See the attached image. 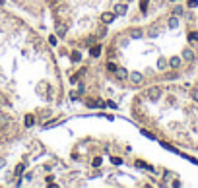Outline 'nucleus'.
<instances>
[{
	"mask_svg": "<svg viewBox=\"0 0 198 188\" xmlns=\"http://www.w3.org/2000/svg\"><path fill=\"white\" fill-rule=\"evenodd\" d=\"M148 97H150V101H157V99L161 97V87H157V85L150 87L148 89Z\"/></svg>",
	"mask_w": 198,
	"mask_h": 188,
	"instance_id": "nucleus-1",
	"label": "nucleus"
},
{
	"mask_svg": "<svg viewBox=\"0 0 198 188\" xmlns=\"http://www.w3.org/2000/svg\"><path fill=\"white\" fill-rule=\"evenodd\" d=\"M115 18H117L115 12H103V14H101V21H103V24H113Z\"/></svg>",
	"mask_w": 198,
	"mask_h": 188,
	"instance_id": "nucleus-2",
	"label": "nucleus"
},
{
	"mask_svg": "<svg viewBox=\"0 0 198 188\" xmlns=\"http://www.w3.org/2000/svg\"><path fill=\"white\" fill-rule=\"evenodd\" d=\"M128 76H130V81H132L134 85H140V84L144 81V76L140 74V72H130Z\"/></svg>",
	"mask_w": 198,
	"mask_h": 188,
	"instance_id": "nucleus-3",
	"label": "nucleus"
},
{
	"mask_svg": "<svg viewBox=\"0 0 198 188\" xmlns=\"http://www.w3.org/2000/svg\"><path fill=\"white\" fill-rule=\"evenodd\" d=\"M183 60L184 62H192L194 60V52L190 51V49H184L183 51Z\"/></svg>",
	"mask_w": 198,
	"mask_h": 188,
	"instance_id": "nucleus-4",
	"label": "nucleus"
},
{
	"mask_svg": "<svg viewBox=\"0 0 198 188\" xmlns=\"http://www.w3.org/2000/svg\"><path fill=\"white\" fill-rule=\"evenodd\" d=\"M115 76L119 78V80H126V78H128V72H126L125 68H117V70H115Z\"/></svg>",
	"mask_w": 198,
	"mask_h": 188,
	"instance_id": "nucleus-5",
	"label": "nucleus"
},
{
	"mask_svg": "<svg viewBox=\"0 0 198 188\" xmlns=\"http://www.w3.org/2000/svg\"><path fill=\"white\" fill-rule=\"evenodd\" d=\"M167 25H169L171 29H177V27H179V18H177V16L173 14V16L169 18V21H167Z\"/></svg>",
	"mask_w": 198,
	"mask_h": 188,
	"instance_id": "nucleus-6",
	"label": "nucleus"
},
{
	"mask_svg": "<svg viewBox=\"0 0 198 188\" xmlns=\"http://www.w3.org/2000/svg\"><path fill=\"white\" fill-rule=\"evenodd\" d=\"M115 14L117 16H125L126 14V4H122V2H120V4H117L115 6Z\"/></svg>",
	"mask_w": 198,
	"mask_h": 188,
	"instance_id": "nucleus-7",
	"label": "nucleus"
},
{
	"mask_svg": "<svg viewBox=\"0 0 198 188\" xmlns=\"http://www.w3.org/2000/svg\"><path fill=\"white\" fill-rule=\"evenodd\" d=\"M181 62H183V60H181L179 56H171V58H169V66H171V68H175V70L181 66Z\"/></svg>",
	"mask_w": 198,
	"mask_h": 188,
	"instance_id": "nucleus-8",
	"label": "nucleus"
},
{
	"mask_svg": "<svg viewBox=\"0 0 198 188\" xmlns=\"http://www.w3.org/2000/svg\"><path fill=\"white\" fill-rule=\"evenodd\" d=\"M128 35H130L132 39H142V35H144V33H142V29H130V31H128Z\"/></svg>",
	"mask_w": 198,
	"mask_h": 188,
	"instance_id": "nucleus-9",
	"label": "nucleus"
},
{
	"mask_svg": "<svg viewBox=\"0 0 198 188\" xmlns=\"http://www.w3.org/2000/svg\"><path fill=\"white\" fill-rule=\"evenodd\" d=\"M99 52H101V45H95V47H91L89 54H91L93 58H97V56H99Z\"/></svg>",
	"mask_w": 198,
	"mask_h": 188,
	"instance_id": "nucleus-10",
	"label": "nucleus"
},
{
	"mask_svg": "<svg viewBox=\"0 0 198 188\" xmlns=\"http://www.w3.org/2000/svg\"><path fill=\"white\" fill-rule=\"evenodd\" d=\"M89 109H97V107H105V103H99V101H88Z\"/></svg>",
	"mask_w": 198,
	"mask_h": 188,
	"instance_id": "nucleus-11",
	"label": "nucleus"
},
{
	"mask_svg": "<svg viewBox=\"0 0 198 188\" xmlns=\"http://www.w3.org/2000/svg\"><path fill=\"white\" fill-rule=\"evenodd\" d=\"M33 124H35V118H33L31 114H27V117H25V126H27V128H31Z\"/></svg>",
	"mask_w": 198,
	"mask_h": 188,
	"instance_id": "nucleus-12",
	"label": "nucleus"
},
{
	"mask_svg": "<svg viewBox=\"0 0 198 188\" xmlns=\"http://www.w3.org/2000/svg\"><path fill=\"white\" fill-rule=\"evenodd\" d=\"M10 124V118L6 114H0V126H8Z\"/></svg>",
	"mask_w": 198,
	"mask_h": 188,
	"instance_id": "nucleus-13",
	"label": "nucleus"
},
{
	"mask_svg": "<svg viewBox=\"0 0 198 188\" xmlns=\"http://www.w3.org/2000/svg\"><path fill=\"white\" fill-rule=\"evenodd\" d=\"M189 41H190V43H196V41H198V33H196V31H190V33H189Z\"/></svg>",
	"mask_w": 198,
	"mask_h": 188,
	"instance_id": "nucleus-14",
	"label": "nucleus"
},
{
	"mask_svg": "<svg viewBox=\"0 0 198 188\" xmlns=\"http://www.w3.org/2000/svg\"><path fill=\"white\" fill-rule=\"evenodd\" d=\"M167 64H169V62H167L165 58H159V60H157V68H159V70H163Z\"/></svg>",
	"mask_w": 198,
	"mask_h": 188,
	"instance_id": "nucleus-15",
	"label": "nucleus"
},
{
	"mask_svg": "<svg viewBox=\"0 0 198 188\" xmlns=\"http://www.w3.org/2000/svg\"><path fill=\"white\" fill-rule=\"evenodd\" d=\"M107 70L115 74V70H117V64H115V62H107Z\"/></svg>",
	"mask_w": 198,
	"mask_h": 188,
	"instance_id": "nucleus-16",
	"label": "nucleus"
},
{
	"mask_svg": "<svg viewBox=\"0 0 198 188\" xmlns=\"http://www.w3.org/2000/svg\"><path fill=\"white\" fill-rule=\"evenodd\" d=\"M148 4H150V0H140V8H142V12L148 10Z\"/></svg>",
	"mask_w": 198,
	"mask_h": 188,
	"instance_id": "nucleus-17",
	"label": "nucleus"
},
{
	"mask_svg": "<svg viewBox=\"0 0 198 188\" xmlns=\"http://www.w3.org/2000/svg\"><path fill=\"white\" fill-rule=\"evenodd\" d=\"M72 60H74V62H80V60H82V54H80L78 51H76V52H72Z\"/></svg>",
	"mask_w": 198,
	"mask_h": 188,
	"instance_id": "nucleus-18",
	"label": "nucleus"
},
{
	"mask_svg": "<svg viewBox=\"0 0 198 188\" xmlns=\"http://www.w3.org/2000/svg\"><path fill=\"white\" fill-rule=\"evenodd\" d=\"M56 33H58V35H64V33H66V25H64V24H62V25H58Z\"/></svg>",
	"mask_w": 198,
	"mask_h": 188,
	"instance_id": "nucleus-19",
	"label": "nucleus"
},
{
	"mask_svg": "<svg viewBox=\"0 0 198 188\" xmlns=\"http://www.w3.org/2000/svg\"><path fill=\"white\" fill-rule=\"evenodd\" d=\"M49 43H51L53 47H56V43H58V39H56V35H51V37H49Z\"/></svg>",
	"mask_w": 198,
	"mask_h": 188,
	"instance_id": "nucleus-20",
	"label": "nucleus"
},
{
	"mask_svg": "<svg viewBox=\"0 0 198 188\" xmlns=\"http://www.w3.org/2000/svg\"><path fill=\"white\" fill-rule=\"evenodd\" d=\"M183 12H184V10L181 8V6H177V8H173V14H175V16H181V14H183Z\"/></svg>",
	"mask_w": 198,
	"mask_h": 188,
	"instance_id": "nucleus-21",
	"label": "nucleus"
},
{
	"mask_svg": "<svg viewBox=\"0 0 198 188\" xmlns=\"http://www.w3.org/2000/svg\"><path fill=\"white\" fill-rule=\"evenodd\" d=\"M140 132H142V134H144L146 138H150V140H156V136H153V134H150L148 130H140Z\"/></svg>",
	"mask_w": 198,
	"mask_h": 188,
	"instance_id": "nucleus-22",
	"label": "nucleus"
},
{
	"mask_svg": "<svg viewBox=\"0 0 198 188\" xmlns=\"http://www.w3.org/2000/svg\"><path fill=\"white\" fill-rule=\"evenodd\" d=\"M23 169H25V165H23V163H22V165H18V167H16V174H22V173H23Z\"/></svg>",
	"mask_w": 198,
	"mask_h": 188,
	"instance_id": "nucleus-23",
	"label": "nucleus"
},
{
	"mask_svg": "<svg viewBox=\"0 0 198 188\" xmlns=\"http://www.w3.org/2000/svg\"><path fill=\"white\" fill-rule=\"evenodd\" d=\"M157 35H159V31H157L156 27H152V29H150V37H157Z\"/></svg>",
	"mask_w": 198,
	"mask_h": 188,
	"instance_id": "nucleus-24",
	"label": "nucleus"
},
{
	"mask_svg": "<svg viewBox=\"0 0 198 188\" xmlns=\"http://www.w3.org/2000/svg\"><path fill=\"white\" fill-rule=\"evenodd\" d=\"M190 95H192V101H196V103H198V87H196V89H192V93H190Z\"/></svg>",
	"mask_w": 198,
	"mask_h": 188,
	"instance_id": "nucleus-25",
	"label": "nucleus"
},
{
	"mask_svg": "<svg viewBox=\"0 0 198 188\" xmlns=\"http://www.w3.org/2000/svg\"><path fill=\"white\" fill-rule=\"evenodd\" d=\"M93 167H101V157H95V159H93Z\"/></svg>",
	"mask_w": 198,
	"mask_h": 188,
	"instance_id": "nucleus-26",
	"label": "nucleus"
},
{
	"mask_svg": "<svg viewBox=\"0 0 198 188\" xmlns=\"http://www.w3.org/2000/svg\"><path fill=\"white\" fill-rule=\"evenodd\" d=\"M189 6H190V8H196V6H198V0H189Z\"/></svg>",
	"mask_w": 198,
	"mask_h": 188,
	"instance_id": "nucleus-27",
	"label": "nucleus"
},
{
	"mask_svg": "<svg viewBox=\"0 0 198 188\" xmlns=\"http://www.w3.org/2000/svg\"><path fill=\"white\" fill-rule=\"evenodd\" d=\"M111 161H113V163H115V165H120V163H122V161H120L119 157H111Z\"/></svg>",
	"mask_w": 198,
	"mask_h": 188,
	"instance_id": "nucleus-28",
	"label": "nucleus"
},
{
	"mask_svg": "<svg viewBox=\"0 0 198 188\" xmlns=\"http://www.w3.org/2000/svg\"><path fill=\"white\" fill-rule=\"evenodd\" d=\"M70 99H72V101H76V99H78V93H76V91H72V93H70Z\"/></svg>",
	"mask_w": 198,
	"mask_h": 188,
	"instance_id": "nucleus-29",
	"label": "nucleus"
}]
</instances>
